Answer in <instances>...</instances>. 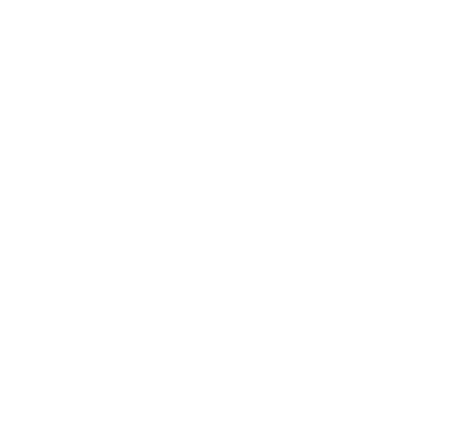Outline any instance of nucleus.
Segmentation results:
<instances>
[]
</instances>
